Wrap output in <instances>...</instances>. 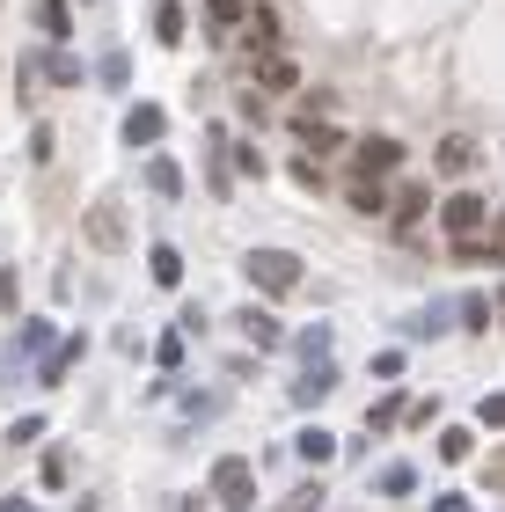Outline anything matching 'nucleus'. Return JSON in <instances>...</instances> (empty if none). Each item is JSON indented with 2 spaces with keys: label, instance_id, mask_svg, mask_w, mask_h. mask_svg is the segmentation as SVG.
<instances>
[{
  "label": "nucleus",
  "instance_id": "13",
  "mask_svg": "<svg viewBox=\"0 0 505 512\" xmlns=\"http://www.w3.org/2000/svg\"><path fill=\"white\" fill-rule=\"evenodd\" d=\"M103 81H110V88H125V81H132V59H125V52H110V59H103Z\"/></svg>",
  "mask_w": 505,
  "mask_h": 512
},
{
  "label": "nucleus",
  "instance_id": "11",
  "mask_svg": "<svg viewBox=\"0 0 505 512\" xmlns=\"http://www.w3.org/2000/svg\"><path fill=\"white\" fill-rule=\"evenodd\" d=\"M154 37H162V44L183 37V8H176V0H162V15H154Z\"/></svg>",
  "mask_w": 505,
  "mask_h": 512
},
{
  "label": "nucleus",
  "instance_id": "1",
  "mask_svg": "<svg viewBox=\"0 0 505 512\" xmlns=\"http://www.w3.org/2000/svg\"><path fill=\"white\" fill-rule=\"evenodd\" d=\"M242 271L257 278L264 293H293V286H301V256H286V249H249Z\"/></svg>",
  "mask_w": 505,
  "mask_h": 512
},
{
  "label": "nucleus",
  "instance_id": "16",
  "mask_svg": "<svg viewBox=\"0 0 505 512\" xmlns=\"http://www.w3.org/2000/svg\"><path fill=\"white\" fill-rule=\"evenodd\" d=\"M315 505H323V491H315V483H308V491H293V498H286L279 512H315Z\"/></svg>",
  "mask_w": 505,
  "mask_h": 512
},
{
  "label": "nucleus",
  "instance_id": "14",
  "mask_svg": "<svg viewBox=\"0 0 505 512\" xmlns=\"http://www.w3.org/2000/svg\"><path fill=\"white\" fill-rule=\"evenodd\" d=\"M425 205H432V198L418 191V183H410V191H403V205H396V213H403V227H410V220H418V213H425Z\"/></svg>",
  "mask_w": 505,
  "mask_h": 512
},
{
  "label": "nucleus",
  "instance_id": "5",
  "mask_svg": "<svg viewBox=\"0 0 505 512\" xmlns=\"http://www.w3.org/2000/svg\"><path fill=\"white\" fill-rule=\"evenodd\" d=\"M162 132H169L162 103H140V110H132V118H125V139H132V147H154V139H162Z\"/></svg>",
  "mask_w": 505,
  "mask_h": 512
},
{
  "label": "nucleus",
  "instance_id": "15",
  "mask_svg": "<svg viewBox=\"0 0 505 512\" xmlns=\"http://www.w3.org/2000/svg\"><path fill=\"white\" fill-rule=\"evenodd\" d=\"M301 454L308 461H330V432H301Z\"/></svg>",
  "mask_w": 505,
  "mask_h": 512
},
{
  "label": "nucleus",
  "instance_id": "6",
  "mask_svg": "<svg viewBox=\"0 0 505 512\" xmlns=\"http://www.w3.org/2000/svg\"><path fill=\"white\" fill-rule=\"evenodd\" d=\"M344 191H352L359 213H381V205H388V183H381V176H366V169H352V183H344Z\"/></svg>",
  "mask_w": 505,
  "mask_h": 512
},
{
  "label": "nucleus",
  "instance_id": "10",
  "mask_svg": "<svg viewBox=\"0 0 505 512\" xmlns=\"http://www.w3.org/2000/svg\"><path fill=\"white\" fill-rule=\"evenodd\" d=\"M147 271L162 278V286H176V278H183V256H176V249H154V256H147Z\"/></svg>",
  "mask_w": 505,
  "mask_h": 512
},
{
  "label": "nucleus",
  "instance_id": "18",
  "mask_svg": "<svg viewBox=\"0 0 505 512\" xmlns=\"http://www.w3.org/2000/svg\"><path fill=\"white\" fill-rule=\"evenodd\" d=\"M440 512H469V498H462V491H454V498H440Z\"/></svg>",
  "mask_w": 505,
  "mask_h": 512
},
{
  "label": "nucleus",
  "instance_id": "7",
  "mask_svg": "<svg viewBox=\"0 0 505 512\" xmlns=\"http://www.w3.org/2000/svg\"><path fill=\"white\" fill-rule=\"evenodd\" d=\"M396 161H403V147H396V139H359V169H366V176L396 169Z\"/></svg>",
  "mask_w": 505,
  "mask_h": 512
},
{
  "label": "nucleus",
  "instance_id": "2",
  "mask_svg": "<svg viewBox=\"0 0 505 512\" xmlns=\"http://www.w3.org/2000/svg\"><path fill=\"white\" fill-rule=\"evenodd\" d=\"M213 498H220L227 512H249V505H257V483H249L242 461H220V469H213Z\"/></svg>",
  "mask_w": 505,
  "mask_h": 512
},
{
  "label": "nucleus",
  "instance_id": "3",
  "mask_svg": "<svg viewBox=\"0 0 505 512\" xmlns=\"http://www.w3.org/2000/svg\"><path fill=\"white\" fill-rule=\"evenodd\" d=\"M88 242H96V249H118V242H125V213H118L110 198L88 205Z\"/></svg>",
  "mask_w": 505,
  "mask_h": 512
},
{
  "label": "nucleus",
  "instance_id": "8",
  "mask_svg": "<svg viewBox=\"0 0 505 512\" xmlns=\"http://www.w3.org/2000/svg\"><path fill=\"white\" fill-rule=\"evenodd\" d=\"M257 81H264V88H293V59L264 52V59H257Z\"/></svg>",
  "mask_w": 505,
  "mask_h": 512
},
{
  "label": "nucleus",
  "instance_id": "9",
  "mask_svg": "<svg viewBox=\"0 0 505 512\" xmlns=\"http://www.w3.org/2000/svg\"><path fill=\"white\" fill-rule=\"evenodd\" d=\"M440 169H476V139H462V132H454L447 147H440Z\"/></svg>",
  "mask_w": 505,
  "mask_h": 512
},
{
  "label": "nucleus",
  "instance_id": "17",
  "mask_svg": "<svg viewBox=\"0 0 505 512\" xmlns=\"http://www.w3.org/2000/svg\"><path fill=\"white\" fill-rule=\"evenodd\" d=\"M15 308V271H0V315Z\"/></svg>",
  "mask_w": 505,
  "mask_h": 512
},
{
  "label": "nucleus",
  "instance_id": "4",
  "mask_svg": "<svg viewBox=\"0 0 505 512\" xmlns=\"http://www.w3.org/2000/svg\"><path fill=\"white\" fill-rule=\"evenodd\" d=\"M440 220H447V235H462V242H469L476 227H484V198H476V191H462V198H447V213H440Z\"/></svg>",
  "mask_w": 505,
  "mask_h": 512
},
{
  "label": "nucleus",
  "instance_id": "12",
  "mask_svg": "<svg viewBox=\"0 0 505 512\" xmlns=\"http://www.w3.org/2000/svg\"><path fill=\"white\" fill-rule=\"evenodd\" d=\"M147 183H154V191H183V169H176V161H147Z\"/></svg>",
  "mask_w": 505,
  "mask_h": 512
}]
</instances>
